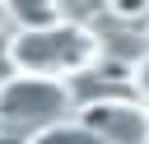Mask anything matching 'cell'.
Instances as JSON below:
<instances>
[{
  "mask_svg": "<svg viewBox=\"0 0 149 144\" xmlns=\"http://www.w3.org/2000/svg\"><path fill=\"white\" fill-rule=\"evenodd\" d=\"M126 79H130V84H135V93H140V98L149 102V51H144V56H140V60L130 65V74H126Z\"/></svg>",
  "mask_w": 149,
  "mask_h": 144,
  "instance_id": "52a82bcc",
  "label": "cell"
},
{
  "mask_svg": "<svg viewBox=\"0 0 149 144\" xmlns=\"http://www.w3.org/2000/svg\"><path fill=\"white\" fill-rule=\"evenodd\" d=\"M28 144H102L84 121H56V125H47V130H37V135H28Z\"/></svg>",
  "mask_w": 149,
  "mask_h": 144,
  "instance_id": "5b68a950",
  "label": "cell"
},
{
  "mask_svg": "<svg viewBox=\"0 0 149 144\" xmlns=\"http://www.w3.org/2000/svg\"><path fill=\"white\" fill-rule=\"evenodd\" d=\"M5 14L19 28H47L61 19V0H5Z\"/></svg>",
  "mask_w": 149,
  "mask_h": 144,
  "instance_id": "277c9868",
  "label": "cell"
},
{
  "mask_svg": "<svg viewBox=\"0 0 149 144\" xmlns=\"http://www.w3.org/2000/svg\"><path fill=\"white\" fill-rule=\"evenodd\" d=\"M5 60L14 74H47L70 79L98 65V33L70 19H56L47 28H19L5 46Z\"/></svg>",
  "mask_w": 149,
  "mask_h": 144,
  "instance_id": "6da1fadb",
  "label": "cell"
},
{
  "mask_svg": "<svg viewBox=\"0 0 149 144\" xmlns=\"http://www.w3.org/2000/svg\"><path fill=\"white\" fill-rule=\"evenodd\" d=\"M74 111V88L70 79H47V74H5L0 79V125L5 130H47Z\"/></svg>",
  "mask_w": 149,
  "mask_h": 144,
  "instance_id": "7a4b0ae2",
  "label": "cell"
},
{
  "mask_svg": "<svg viewBox=\"0 0 149 144\" xmlns=\"http://www.w3.org/2000/svg\"><path fill=\"white\" fill-rule=\"evenodd\" d=\"M107 9L116 19H144L149 14V0H107Z\"/></svg>",
  "mask_w": 149,
  "mask_h": 144,
  "instance_id": "8992f818",
  "label": "cell"
},
{
  "mask_svg": "<svg viewBox=\"0 0 149 144\" xmlns=\"http://www.w3.org/2000/svg\"><path fill=\"white\" fill-rule=\"evenodd\" d=\"M79 121H84L102 144H149V102L93 98L88 107H79Z\"/></svg>",
  "mask_w": 149,
  "mask_h": 144,
  "instance_id": "3957f363",
  "label": "cell"
}]
</instances>
